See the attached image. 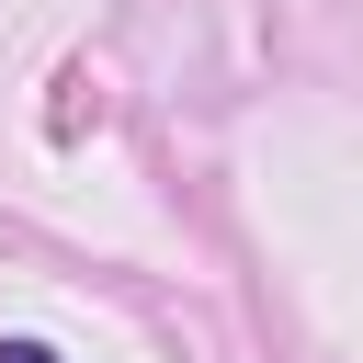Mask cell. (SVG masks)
Returning <instances> with one entry per match:
<instances>
[{
  "label": "cell",
  "mask_w": 363,
  "mask_h": 363,
  "mask_svg": "<svg viewBox=\"0 0 363 363\" xmlns=\"http://www.w3.org/2000/svg\"><path fill=\"white\" fill-rule=\"evenodd\" d=\"M0 363H57V352L45 340H0Z\"/></svg>",
  "instance_id": "cell-1"
}]
</instances>
